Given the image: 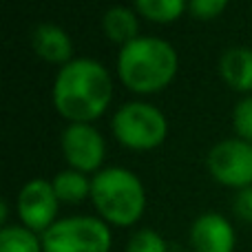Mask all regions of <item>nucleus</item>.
Masks as SVG:
<instances>
[{
  "label": "nucleus",
  "mask_w": 252,
  "mask_h": 252,
  "mask_svg": "<svg viewBox=\"0 0 252 252\" xmlns=\"http://www.w3.org/2000/svg\"><path fill=\"white\" fill-rule=\"evenodd\" d=\"M235 213L246 221H252V186L244 188L235 197Z\"/></svg>",
  "instance_id": "19"
},
{
  "label": "nucleus",
  "mask_w": 252,
  "mask_h": 252,
  "mask_svg": "<svg viewBox=\"0 0 252 252\" xmlns=\"http://www.w3.org/2000/svg\"><path fill=\"white\" fill-rule=\"evenodd\" d=\"M0 252H44L42 239L25 226H4L0 230Z\"/></svg>",
  "instance_id": "14"
},
{
  "label": "nucleus",
  "mask_w": 252,
  "mask_h": 252,
  "mask_svg": "<svg viewBox=\"0 0 252 252\" xmlns=\"http://www.w3.org/2000/svg\"><path fill=\"white\" fill-rule=\"evenodd\" d=\"M91 199L102 219L113 226H133L146 208V192L139 177L118 166L95 173Z\"/></svg>",
  "instance_id": "3"
},
{
  "label": "nucleus",
  "mask_w": 252,
  "mask_h": 252,
  "mask_svg": "<svg viewBox=\"0 0 252 252\" xmlns=\"http://www.w3.org/2000/svg\"><path fill=\"white\" fill-rule=\"evenodd\" d=\"M190 244L195 252H232L235 230L226 217L217 213H204L190 228Z\"/></svg>",
  "instance_id": "9"
},
{
  "label": "nucleus",
  "mask_w": 252,
  "mask_h": 252,
  "mask_svg": "<svg viewBox=\"0 0 252 252\" xmlns=\"http://www.w3.org/2000/svg\"><path fill=\"white\" fill-rule=\"evenodd\" d=\"M208 170L219 184L230 188L252 186V144L244 139H223L206 157Z\"/></svg>",
  "instance_id": "6"
},
{
  "label": "nucleus",
  "mask_w": 252,
  "mask_h": 252,
  "mask_svg": "<svg viewBox=\"0 0 252 252\" xmlns=\"http://www.w3.org/2000/svg\"><path fill=\"white\" fill-rule=\"evenodd\" d=\"M53 190H56L58 199L66 201V204H80L87 197H91V182L84 173L80 170H62L53 177Z\"/></svg>",
  "instance_id": "13"
},
{
  "label": "nucleus",
  "mask_w": 252,
  "mask_h": 252,
  "mask_svg": "<svg viewBox=\"0 0 252 252\" xmlns=\"http://www.w3.org/2000/svg\"><path fill=\"white\" fill-rule=\"evenodd\" d=\"M113 95L111 75L97 60L73 58L53 82V106L73 124H89L106 111Z\"/></svg>",
  "instance_id": "1"
},
{
  "label": "nucleus",
  "mask_w": 252,
  "mask_h": 252,
  "mask_svg": "<svg viewBox=\"0 0 252 252\" xmlns=\"http://www.w3.org/2000/svg\"><path fill=\"white\" fill-rule=\"evenodd\" d=\"M62 153L73 170L93 173L104 161V137L91 124H69L62 133Z\"/></svg>",
  "instance_id": "8"
},
{
  "label": "nucleus",
  "mask_w": 252,
  "mask_h": 252,
  "mask_svg": "<svg viewBox=\"0 0 252 252\" xmlns=\"http://www.w3.org/2000/svg\"><path fill=\"white\" fill-rule=\"evenodd\" d=\"M232 122H235V130L239 135V139L252 144V97H244L235 106Z\"/></svg>",
  "instance_id": "17"
},
{
  "label": "nucleus",
  "mask_w": 252,
  "mask_h": 252,
  "mask_svg": "<svg viewBox=\"0 0 252 252\" xmlns=\"http://www.w3.org/2000/svg\"><path fill=\"white\" fill-rule=\"evenodd\" d=\"M137 13L151 22H173L188 9L184 0H137Z\"/></svg>",
  "instance_id": "15"
},
{
  "label": "nucleus",
  "mask_w": 252,
  "mask_h": 252,
  "mask_svg": "<svg viewBox=\"0 0 252 252\" xmlns=\"http://www.w3.org/2000/svg\"><path fill=\"white\" fill-rule=\"evenodd\" d=\"M168 122L164 113L146 102H128L113 115V135L133 151H151L166 139Z\"/></svg>",
  "instance_id": "4"
},
{
  "label": "nucleus",
  "mask_w": 252,
  "mask_h": 252,
  "mask_svg": "<svg viewBox=\"0 0 252 252\" xmlns=\"http://www.w3.org/2000/svg\"><path fill=\"white\" fill-rule=\"evenodd\" d=\"M58 201L60 199L53 190V182H47V179L27 182L18 195V215H20L22 226L44 235L56 223Z\"/></svg>",
  "instance_id": "7"
},
{
  "label": "nucleus",
  "mask_w": 252,
  "mask_h": 252,
  "mask_svg": "<svg viewBox=\"0 0 252 252\" xmlns=\"http://www.w3.org/2000/svg\"><path fill=\"white\" fill-rule=\"evenodd\" d=\"M179 66L173 44L153 35H139L124 44L118 56V73L135 93H155L173 82Z\"/></svg>",
  "instance_id": "2"
},
{
  "label": "nucleus",
  "mask_w": 252,
  "mask_h": 252,
  "mask_svg": "<svg viewBox=\"0 0 252 252\" xmlns=\"http://www.w3.org/2000/svg\"><path fill=\"white\" fill-rule=\"evenodd\" d=\"M102 29H104L106 38L113 40L118 44H128L133 40L139 38V22H137V13L130 11L126 7H113L104 13L102 18Z\"/></svg>",
  "instance_id": "12"
},
{
  "label": "nucleus",
  "mask_w": 252,
  "mask_h": 252,
  "mask_svg": "<svg viewBox=\"0 0 252 252\" xmlns=\"http://www.w3.org/2000/svg\"><path fill=\"white\" fill-rule=\"evenodd\" d=\"M111 230L104 219L66 217L42 235L44 252H109Z\"/></svg>",
  "instance_id": "5"
},
{
  "label": "nucleus",
  "mask_w": 252,
  "mask_h": 252,
  "mask_svg": "<svg viewBox=\"0 0 252 252\" xmlns=\"http://www.w3.org/2000/svg\"><path fill=\"white\" fill-rule=\"evenodd\" d=\"M226 9V0H192L188 2V11L199 20H213Z\"/></svg>",
  "instance_id": "18"
},
{
  "label": "nucleus",
  "mask_w": 252,
  "mask_h": 252,
  "mask_svg": "<svg viewBox=\"0 0 252 252\" xmlns=\"http://www.w3.org/2000/svg\"><path fill=\"white\" fill-rule=\"evenodd\" d=\"M126 252H166V241L151 228H142L128 239Z\"/></svg>",
  "instance_id": "16"
},
{
  "label": "nucleus",
  "mask_w": 252,
  "mask_h": 252,
  "mask_svg": "<svg viewBox=\"0 0 252 252\" xmlns=\"http://www.w3.org/2000/svg\"><path fill=\"white\" fill-rule=\"evenodd\" d=\"M31 47H33L35 56H40L47 62H53V64L64 66L73 60V42H71L69 33L51 22H42L31 31Z\"/></svg>",
  "instance_id": "10"
},
{
  "label": "nucleus",
  "mask_w": 252,
  "mask_h": 252,
  "mask_svg": "<svg viewBox=\"0 0 252 252\" xmlns=\"http://www.w3.org/2000/svg\"><path fill=\"white\" fill-rule=\"evenodd\" d=\"M219 73L230 89L241 93L252 91V49L232 47L219 60Z\"/></svg>",
  "instance_id": "11"
}]
</instances>
